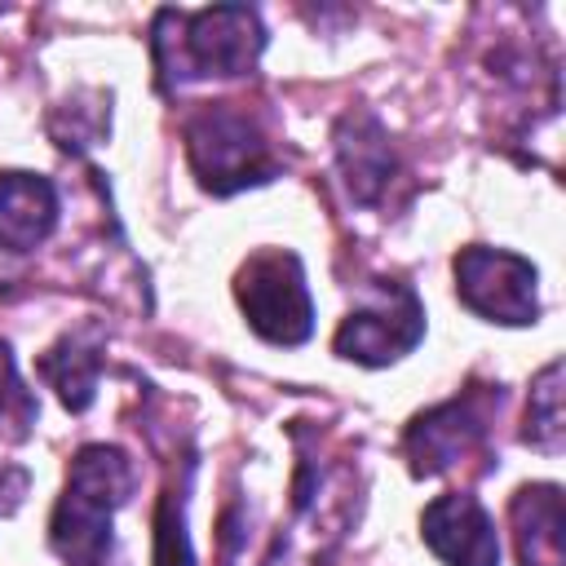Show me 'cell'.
<instances>
[{
	"label": "cell",
	"mask_w": 566,
	"mask_h": 566,
	"mask_svg": "<svg viewBox=\"0 0 566 566\" xmlns=\"http://www.w3.org/2000/svg\"><path fill=\"white\" fill-rule=\"evenodd\" d=\"M150 49L164 88L195 80H234L248 75L265 49V27L252 4H212V9H159L150 27Z\"/></svg>",
	"instance_id": "6da1fadb"
},
{
	"label": "cell",
	"mask_w": 566,
	"mask_h": 566,
	"mask_svg": "<svg viewBox=\"0 0 566 566\" xmlns=\"http://www.w3.org/2000/svg\"><path fill=\"white\" fill-rule=\"evenodd\" d=\"M133 486H137V469L119 447L106 442L80 447L49 517V548L66 566H106L111 522L128 504Z\"/></svg>",
	"instance_id": "7a4b0ae2"
},
{
	"label": "cell",
	"mask_w": 566,
	"mask_h": 566,
	"mask_svg": "<svg viewBox=\"0 0 566 566\" xmlns=\"http://www.w3.org/2000/svg\"><path fill=\"white\" fill-rule=\"evenodd\" d=\"M186 159L208 195H239L283 172L274 137L239 102H208L186 119Z\"/></svg>",
	"instance_id": "3957f363"
},
{
	"label": "cell",
	"mask_w": 566,
	"mask_h": 566,
	"mask_svg": "<svg viewBox=\"0 0 566 566\" xmlns=\"http://www.w3.org/2000/svg\"><path fill=\"white\" fill-rule=\"evenodd\" d=\"M234 301L248 327L270 345H305L314 336V301L301 270V256L287 248L252 252L234 274Z\"/></svg>",
	"instance_id": "277c9868"
},
{
	"label": "cell",
	"mask_w": 566,
	"mask_h": 566,
	"mask_svg": "<svg viewBox=\"0 0 566 566\" xmlns=\"http://www.w3.org/2000/svg\"><path fill=\"white\" fill-rule=\"evenodd\" d=\"M500 407H504L500 385H469L464 394L420 411L402 433V451H407L411 473L416 478H438L451 464H460L464 455H473L486 442L491 420L500 416Z\"/></svg>",
	"instance_id": "5b68a950"
},
{
	"label": "cell",
	"mask_w": 566,
	"mask_h": 566,
	"mask_svg": "<svg viewBox=\"0 0 566 566\" xmlns=\"http://www.w3.org/2000/svg\"><path fill=\"white\" fill-rule=\"evenodd\" d=\"M455 274V296L486 323H504V327H526L539 318V270L509 252V248H486V243H469L455 252L451 261Z\"/></svg>",
	"instance_id": "8992f818"
},
{
	"label": "cell",
	"mask_w": 566,
	"mask_h": 566,
	"mask_svg": "<svg viewBox=\"0 0 566 566\" xmlns=\"http://www.w3.org/2000/svg\"><path fill=\"white\" fill-rule=\"evenodd\" d=\"M424 336V305L411 283L385 279L376 283V296L345 314V323L332 336V349L363 367H389L402 354H411Z\"/></svg>",
	"instance_id": "52a82bcc"
},
{
	"label": "cell",
	"mask_w": 566,
	"mask_h": 566,
	"mask_svg": "<svg viewBox=\"0 0 566 566\" xmlns=\"http://www.w3.org/2000/svg\"><path fill=\"white\" fill-rule=\"evenodd\" d=\"M420 535L447 566H500L495 522L469 491H447L433 504H424Z\"/></svg>",
	"instance_id": "ba28073f"
},
{
	"label": "cell",
	"mask_w": 566,
	"mask_h": 566,
	"mask_svg": "<svg viewBox=\"0 0 566 566\" xmlns=\"http://www.w3.org/2000/svg\"><path fill=\"white\" fill-rule=\"evenodd\" d=\"M336 164H340V177H345V190L354 203H380V195L389 190L394 172H398V155L389 146V133L385 124L371 115V111H345L336 119Z\"/></svg>",
	"instance_id": "9c48e42d"
},
{
	"label": "cell",
	"mask_w": 566,
	"mask_h": 566,
	"mask_svg": "<svg viewBox=\"0 0 566 566\" xmlns=\"http://www.w3.org/2000/svg\"><path fill=\"white\" fill-rule=\"evenodd\" d=\"M513 544L522 566H566V509L562 486L531 482L509 500Z\"/></svg>",
	"instance_id": "30bf717a"
},
{
	"label": "cell",
	"mask_w": 566,
	"mask_h": 566,
	"mask_svg": "<svg viewBox=\"0 0 566 566\" xmlns=\"http://www.w3.org/2000/svg\"><path fill=\"white\" fill-rule=\"evenodd\" d=\"M57 226V190L40 172H0V248L31 252Z\"/></svg>",
	"instance_id": "8fae6325"
},
{
	"label": "cell",
	"mask_w": 566,
	"mask_h": 566,
	"mask_svg": "<svg viewBox=\"0 0 566 566\" xmlns=\"http://www.w3.org/2000/svg\"><path fill=\"white\" fill-rule=\"evenodd\" d=\"M40 376L57 389L66 411H88L102 376V340L93 332H62L57 345L44 349Z\"/></svg>",
	"instance_id": "7c38bea8"
},
{
	"label": "cell",
	"mask_w": 566,
	"mask_h": 566,
	"mask_svg": "<svg viewBox=\"0 0 566 566\" xmlns=\"http://www.w3.org/2000/svg\"><path fill=\"white\" fill-rule=\"evenodd\" d=\"M566 438V416H562V358H553L535 380H531V407H526V429L522 442H531L544 455H557Z\"/></svg>",
	"instance_id": "4fadbf2b"
},
{
	"label": "cell",
	"mask_w": 566,
	"mask_h": 566,
	"mask_svg": "<svg viewBox=\"0 0 566 566\" xmlns=\"http://www.w3.org/2000/svg\"><path fill=\"white\" fill-rule=\"evenodd\" d=\"M35 416H40V402H35V398H31V389L18 380L13 349L0 340V429L18 442V438H27V433H31Z\"/></svg>",
	"instance_id": "5bb4252c"
},
{
	"label": "cell",
	"mask_w": 566,
	"mask_h": 566,
	"mask_svg": "<svg viewBox=\"0 0 566 566\" xmlns=\"http://www.w3.org/2000/svg\"><path fill=\"white\" fill-rule=\"evenodd\" d=\"M155 566H195L190 535H186V509L172 491H164L155 513Z\"/></svg>",
	"instance_id": "9a60e30c"
},
{
	"label": "cell",
	"mask_w": 566,
	"mask_h": 566,
	"mask_svg": "<svg viewBox=\"0 0 566 566\" xmlns=\"http://www.w3.org/2000/svg\"><path fill=\"white\" fill-rule=\"evenodd\" d=\"M27 486H31L27 469H22V464L0 460V513H13V509L22 504V495H27Z\"/></svg>",
	"instance_id": "2e32d148"
}]
</instances>
